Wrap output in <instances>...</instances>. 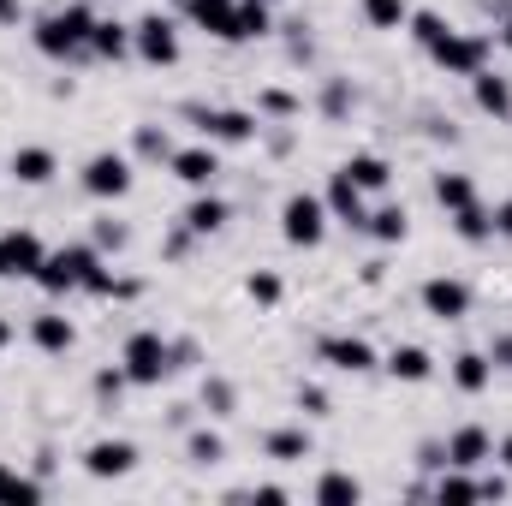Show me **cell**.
<instances>
[{
	"label": "cell",
	"instance_id": "c3c4849f",
	"mask_svg": "<svg viewBox=\"0 0 512 506\" xmlns=\"http://www.w3.org/2000/svg\"><path fill=\"white\" fill-rule=\"evenodd\" d=\"M495 459H501V465H507V471H512V435H507V441H501V447H495Z\"/></svg>",
	"mask_w": 512,
	"mask_h": 506
},
{
	"label": "cell",
	"instance_id": "e575fe53",
	"mask_svg": "<svg viewBox=\"0 0 512 506\" xmlns=\"http://www.w3.org/2000/svg\"><path fill=\"white\" fill-rule=\"evenodd\" d=\"M137 155H143V161H167V155H173L167 126H137Z\"/></svg>",
	"mask_w": 512,
	"mask_h": 506
},
{
	"label": "cell",
	"instance_id": "f5cc1de1",
	"mask_svg": "<svg viewBox=\"0 0 512 506\" xmlns=\"http://www.w3.org/2000/svg\"><path fill=\"white\" fill-rule=\"evenodd\" d=\"M262 6H280V0H262Z\"/></svg>",
	"mask_w": 512,
	"mask_h": 506
},
{
	"label": "cell",
	"instance_id": "277c9868",
	"mask_svg": "<svg viewBox=\"0 0 512 506\" xmlns=\"http://www.w3.org/2000/svg\"><path fill=\"white\" fill-rule=\"evenodd\" d=\"M120 370L131 376V387H161V376H173V340H161L155 328H137L120 352Z\"/></svg>",
	"mask_w": 512,
	"mask_h": 506
},
{
	"label": "cell",
	"instance_id": "2e32d148",
	"mask_svg": "<svg viewBox=\"0 0 512 506\" xmlns=\"http://www.w3.org/2000/svg\"><path fill=\"white\" fill-rule=\"evenodd\" d=\"M30 340H36V352H48V358H66V352L78 346V328H72V316H60V310H42V316L30 322Z\"/></svg>",
	"mask_w": 512,
	"mask_h": 506
},
{
	"label": "cell",
	"instance_id": "836d02e7",
	"mask_svg": "<svg viewBox=\"0 0 512 506\" xmlns=\"http://www.w3.org/2000/svg\"><path fill=\"white\" fill-rule=\"evenodd\" d=\"M256 114H268V120H292V114H304V102H298L292 90H262V96H256Z\"/></svg>",
	"mask_w": 512,
	"mask_h": 506
},
{
	"label": "cell",
	"instance_id": "74e56055",
	"mask_svg": "<svg viewBox=\"0 0 512 506\" xmlns=\"http://www.w3.org/2000/svg\"><path fill=\"white\" fill-rule=\"evenodd\" d=\"M245 292H251V304H280V274H268V268H256L251 280H245Z\"/></svg>",
	"mask_w": 512,
	"mask_h": 506
},
{
	"label": "cell",
	"instance_id": "ee69618b",
	"mask_svg": "<svg viewBox=\"0 0 512 506\" xmlns=\"http://www.w3.org/2000/svg\"><path fill=\"white\" fill-rule=\"evenodd\" d=\"M489 364H495V370H512V334H501V340L489 346Z\"/></svg>",
	"mask_w": 512,
	"mask_h": 506
},
{
	"label": "cell",
	"instance_id": "83f0119b",
	"mask_svg": "<svg viewBox=\"0 0 512 506\" xmlns=\"http://www.w3.org/2000/svg\"><path fill=\"white\" fill-rule=\"evenodd\" d=\"M268 30H274V6L239 0V12H233V42H256V36H268Z\"/></svg>",
	"mask_w": 512,
	"mask_h": 506
},
{
	"label": "cell",
	"instance_id": "f546056e",
	"mask_svg": "<svg viewBox=\"0 0 512 506\" xmlns=\"http://www.w3.org/2000/svg\"><path fill=\"white\" fill-rule=\"evenodd\" d=\"M435 203L453 215V209H465V203H477V185H471V173H435Z\"/></svg>",
	"mask_w": 512,
	"mask_h": 506
},
{
	"label": "cell",
	"instance_id": "8d00e7d4",
	"mask_svg": "<svg viewBox=\"0 0 512 506\" xmlns=\"http://www.w3.org/2000/svg\"><path fill=\"white\" fill-rule=\"evenodd\" d=\"M203 405L215 411V417H227L233 405H239V393H233V381H221V376H209L203 381Z\"/></svg>",
	"mask_w": 512,
	"mask_h": 506
},
{
	"label": "cell",
	"instance_id": "60d3db41",
	"mask_svg": "<svg viewBox=\"0 0 512 506\" xmlns=\"http://www.w3.org/2000/svg\"><path fill=\"white\" fill-rule=\"evenodd\" d=\"M126 227H120V221H114V215H108V221H96V251H126Z\"/></svg>",
	"mask_w": 512,
	"mask_h": 506
},
{
	"label": "cell",
	"instance_id": "44dd1931",
	"mask_svg": "<svg viewBox=\"0 0 512 506\" xmlns=\"http://www.w3.org/2000/svg\"><path fill=\"white\" fill-rule=\"evenodd\" d=\"M340 173H346V179H352V185H358L364 197H370V191H387V185H393V167H387L382 155H370V149H358V155H352V161H346Z\"/></svg>",
	"mask_w": 512,
	"mask_h": 506
},
{
	"label": "cell",
	"instance_id": "4dcf8cb0",
	"mask_svg": "<svg viewBox=\"0 0 512 506\" xmlns=\"http://www.w3.org/2000/svg\"><path fill=\"white\" fill-rule=\"evenodd\" d=\"M435 501H483V483L471 477V471H459V465H447V477L429 489Z\"/></svg>",
	"mask_w": 512,
	"mask_h": 506
},
{
	"label": "cell",
	"instance_id": "b9f144b4",
	"mask_svg": "<svg viewBox=\"0 0 512 506\" xmlns=\"http://www.w3.org/2000/svg\"><path fill=\"white\" fill-rule=\"evenodd\" d=\"M126 387H131L126 370H102V376H96V399H102V405H114V399H120Z\"/></svg>",
	"mask_w": 512,
	"mask_h": 506
},
{
	"label": "cell",
	"instance_id": "4316f807",
	"mask_svg": "<svg viewBox=\"0 0 512 506\" xmlns=\"http://www.w3.org/2000/svg\"><path fill=\"white\" fill-rule=\"evenodd\" d=\"M453 233H459L465 245H489V239H495V215H489L483 203H465V209H453Z\"/></svg>",
	"mask_w": 512,
	"mask_h": 506
},
{
	"label": "cell",
	"instance_id": "f35d334b",
	"mask_svg": "<svg viewBox=\"0 0 512 506\" xmlns=\"http://www.w3.org/2000/svg\"><path fill=\"white\" fill-rule=\"evenodd\" d=\"M441 30H447V18H441V12H411V36H417V48H429Z\"/></svg>",
	"mask_w": 512,
	"mask_h": 506
},
{
	"label": "cell",
	"instance_id": "ab89813d",
	"mask_svg": "<svg viewBox=\"0 0 512 506\" xmlns=\"http://www.w3.org/2000/svg\"><path fill=\"white\" fill-rule=\"evenodd\" d=\"M352 102H358V96H352V90H346L340 78H334V84L322 90V114H328V120H346V108H352Z\"/></svg>",
	"mask_w": 512,
	"mask_h": 506
},
{
	"label": "cell",
	"instance_id": "d6986e66",
	"mask_svg": "<svg viewBox=\"0 0 512 506\" xmlns=\"http://www.w3.org/2000/svg\"><path fill=\"white\" fill-rule=\"evenodd\" d=\"M54 149H42V143H24V149H12V179L18 185H48L54 179Z\"/></svg>",
	"mask_w": 512,
	"mask_h": 506
},
{
	"label": "cell",
	"instance_id": "d4e9b609",
	"mask_svg": "<svg viewBox=\"0 0 512 506\" xmlns=\"http://www.w3.org/2000/svg\"><path fill=\"white\" fill-rule=\"evenodd\" d=\"M489 381H495L489 352H459V358H453V387H459V393H483Z\"/></svg>",
	"mask_w": 512,
	"mask_h": 506
},
{
	"label": "cell",
	"instance_id": "6da1fadb",
	"mask_svg": "<svg viewBox=\"0 0 512 506\" xmlns=\"http://www.w3.org/2000/svg\"><path fill=\"white\" fill-rule=\"evenodd\" d=\"M90 30H96L90 6H60V12H42L30 36H36V48L48 60H84L90 54Z\"/></svg>",
	"mask_w": 512,
	"mask_h": 506
},
{
	"label": "cell",
	"instance_id": "1f68e13d",
	"mask_svg": "<svg viewBox=\"0 0 512 506\" xmlns=\"http://www.w3.org/2000/svg\"><path fill=\"white\" fill-rule=\"evenodd\" d=\"M364 18H370V30H399V24H411V6L405 0H364Z\"/></svg>",
	"mask_w": 512,
	"mask_h": 506
},
{
	"label": "cell",
	"instance_id": "8992f818",
	"mask_svg": "<svg viewBox=\"0 0 512 506\" xmlns=\"http://www.w3.org/2000/svg\"><path fill=\"white\" fill-rule=\"evenodd\" d=\"M78 185H84L96 203H120V197L131 191V155H120V149H96V155L84 161Z\"/></svg>",
	"mask_w": 512,
	"mask_h": 506
},
{
	"label": "cell",
	"instance_id": "e0dca14e",
	"mask_svg": "<svg viewBox=\"0 0 512 506\" xmlns=\"http://www.w3.org/2000/svg\"><path fill=\"white\" fill-rule=\"evenodd\" d=\"M179 6H185V18H191L197 30L233 42V12H239V0H179Z\"/></svg>",
	"mask_w": 512,
	"mask_h": 506
},
{
	"label": "cell",
	"instance_id": "7402d4cb",
	"mask_svg": "<svg viewBox=\"0 0 512 506\" xmlns=\"http://www.w3.org/2000/svg\"><path fill=\"white\" fill-rule=\"evenodd\" d=\"M90 54H96V60H126L131 54V24H120V18H96Z\"/></svg>",
	"mask_w": 512,
	"mask_h": 506
},
{
	"label": "cell",
	"instance_id": "d6a6232c",
	"mask_svg": "<svg viewBox=\"0 0 512 506\" xmlns=\"http://www.w3.org/2000/svg\"><path fill=\"white\" fill-rule=\"evenodd\" d=\"M185 459H191V465H221V459H227V441H221L215 429H197V435L185 441Z\"/></svg>",
	"mask_w": 512,
	"mask_h": 506
},
{
	"label": "cell",
	"instance_id": "8fae6325",
	"mask_svg": "<svg viewBox=\"0 0 512 506\" xmlns=\"http://www.w3.org/2000/svg\"><path fill=\"white\" fill-rule=\"evenodd\" d=\"M316 358H322L328 370H340V376H370V370H376V346L358 340V334H328V340L316 346Z\"/></svg>",
	"mask_w": 512,
	"mask_h": 506
},
{
	"label": "cell",
	"instance_id": "9c48e42d",
	"mask_svg": "<svg viewBox=\"0 0 512 506\" xmlns=\"http://www.w3.org/2000/svg\"><path fill=\"white\" fill-rule=\"evenodd\" d=\"M191 114V126L203 131V143H251L256 131V114H245V108H185Z\"/></svg>",
	"mask_w": 512,
	"mask_h": 506
},
{
	"label": "cell",
	"instance_id": "30bf717a",
	"mask_svg": "<svg viewBox=\"0 0 512 506\" xmlns=\"http://www.w3.org/2000/svg\"><path fill=\"white\" fill-rule=\"evenodd\" d=\"M417 304H423L435 322H465V316H471V286L453 280V274H435V280L417 286Z\"/></svg>",
	"mask_w": 512,
	"mask_h": 506
},
{
	"label": "cell",
	"instance_id": "ffe728a7",
	"mask_svg": "<svg viewBox=\"0 0 512 506\" xmlns=\"http://www.w3.org/2000/svg\"><path fill=\"white\" fill-rule=\"evenodd\" d=\"M262 453H268V459H280V465H298V459H310V429H304V423L268 429V435H262Z\"/></svg>",
	"mask_w": 512,
	"mask_h": 506
},
{
	"label": "cell",
	"instance_id": "7bdbcfd3",
	"mask_svg": "<svg viewBox=\"0 0 512 506\" xmlns=\"http://www.w3.org/2000/svg\"><path fill=\"white\" fill-rule=\"evenodd\" d=\"M298 411H310V417H328V393H322V387H298Z\"/></svg>",
	"mask_w": 512,
	"mask_h": 506
},
{
	"label": "cell",
	"instance_id": "bcb514c9",
	"mask_svg": "<svg viewBox=\"0 0 512 506\" xmlns=\"http://www.w3.org/2000/svg\"><path fill=\"white\" fill-rule=\"evenodd\" d=\"M477 483H483V501H501L507 495V477H477Z\"/></svg>",
	"mask_w": 512,
	"mask_h": 506
},
{
	"label": "cell",
	"instance_id": "816d5d0a",
	"mask_svg": "<svg viewBox=\"0 0 512 506\" xmlns=\"http://www.w3.org/2000/svg\"><path fill=\"white\" fill-rule=\"evenodd\" d=\"M501 42H507V54H512V18H501Z\"/></svg>",
	"mask_w": 512,
	"mask_h": 506
},
{
	"label": "cell",
	"instance_id": "d590c367",
	"mask_svg": "<svg viewBox=\"0 0 512 506\" xmlns=\"http://www.w3.org/2000/svg\"><path fill=\"white\" fill-rule=\"evenodd\" d=\"M0 501H42V483H30V477L0 465Z\"/></svg>",
	"mask_w": 512,
	"mask_h": 506
},
{
	"label": "cell",
	"instance_id": "484cf974",
	"mask_svg": "<svg viewBox=\"0 0 512 506\" xmlns=\"http://www.w3.org/2000/svg\"><path fill=\"white\" fill-rule=\"evenodd\" d=\"M316 501L322 506H352V501H364V483H358L352 471H322V477H316Z\"/></svg>",
	"mask_w": 512,
	"mask_h": 506
},
{
	"label": "cell",
	"instance_id": "f907efd6",
	"mask_svg": "<svg viewBox=\"0 0 512 506\" xmlns=\"http://www.w3.org/2000/svg\"><path fill=\"white\" fill-rule=\"evenodd\" d=\"M6 346H12V322L0 316V352H6Z\"/></svg>",
	"mask_w": 512,
	"mask_h": 506
},
{
	"label": "cell",
	"instance_id": "cb8c5ba5",
	"mask_svg": "<svg viewBox=\"0 0 512 506\" xmlns=\"http://www.w3.org/2000/svg\"><path fill=\"white\" fill-rule=\"evenodd\" d=\"M387 376L393 381H429L435 376V358H429L423 346H393V352H387Z\"/></svg>",
	"mask_w": 512,
	"mask_h": 506
},
{
	"label": "cell",
	"instance_id": "52a82bcc",
	"mask_svg": "<svg viewBox=\"0 0 512 506\" xmlns=\"http://www.w3.org/2000/svg\"><path fill=\"white\" fill-rule=\"evenodd\" d=\"M131 54L149 60V66H173V60H179V30H173V18H167V12H143V18L131 24Z\"/></svg>",
	"mask_w": 512,
	"mask_h": 506
},
{
	"label": "cell",
	"instance_id": "4fadbf2b",
	"mask_svg": "<svg viewBox=\"0 0 512 506\" xmlns=\"http://www.w3.org/2000/svg\"><path fill=\"white\" fill-rule=\"evenodd\" d=\"M84 471H90L96 483L131 477V471H137V447H131V441H114V435H108V441H90V447H84Z\"/></svg>",
	"mask_w": 512,
	"mask_h": 506
},
{
	"label": "cell",
	"instance_id": "ac0fdd59",
	"mask_svg": "<svg viewBox=\"0 0 512 506\" xmlns=\"http://www.w3.org/2000/svg\"><path fill=\"white\" fill-rule=\"evenodd\" d=\"M179 227H185L191 239H209V233H221V227H227V203H221V197H209V191H197V197H191V209L179 215Z\"/></svg>",
	"mask_w": 512,
	"mask_h": 506
},
{
	"label": "cell",
	"instance_id": "3957f363",
	"mask_svg": "<svg viewBox=\"0 0 512 506\" xmlns=\"http://www.w3.org/2000/svg\"><path fill=\"white\" fill-rule=\"evenodd\" d=\"M423 54H429L447 78H477V72L489 66V36H477V30H453V24H447Z\"/></svg>",
	"mask_w": 512,
	"mask_h": 506
},
{
	"label": "cell",
	"instance_id": "681fc988",
	"mask_svg": "<svg viewBox=\"0 0 512 506\" xmlns=\"http://www.w3.org/2000/svg\"><path fill=\"white\" fill-rule=\"evenodd\" d=\"M18 18V0H0V24H12Z\"/></svg>",
	"mask_w": 512,
	"mask_h": 506
},
{
	"label": "cell",
	"instance_id": "f6af8a7d",
	"mask_svg": "<svg viewBox=\"0 0 512 506\" xmlns=\"http://www.w3.org/2000/svg\"><path fill=\"white\" fill-rule=\"evenodd\" d=\"M495 239H507V245H512V197L495 209Z\"/></svg>",
	"mask_w": 512,
	"mask_h": 506
},
{
	"label": "cell",
	"instance_id": "7dc6e473",
	"mask_svg": "<svg viewBox=\"0 0 512 506\" xmlns=\"http://www.w3.org/2000/svg\"><path fill=\"white\" fill-rule=\"evenodd\" d=\"M483 12H495V18H512V0H483Z\"/></svg>",
	"mask_w": 512,
	"mask_h": 506
},
{
	"label": "cell",
	"instance_id": "5b68a950",
	"mask_svg": "<svg viewBox=\"0 0 512 506\" xmlns=\"http://www.w3.org/2000/svg\"><path fill=\"white\" fill-rule=\"evenodd\" d=\"M280 239H286L292 251H316V245L328 239V203L310 197V191H292V197L280 203Z\"/></svg>",
	"mask_w": 512,
	"mask_h": 506
},
{
	"label": "cell",
	"instance_id": "7a4b0ae2",
	"mask_svg": "<svg viewBox=\"0 0 512 506\" xmlns=\"http://www.w3.org/2000/svg\"><path fill=\"white\" fill-rule=\"evenodd\" d=\"M96 274H102V251H96V245H60V251L42 256L36 286H42L48 298H66V292H90Z\"/></svg>",
	"mask_w": 512,
	"mask_h": 506
},
{
	"label": "cell",
	"instance_id": "603a6c76",
	"mask_svg": "<svg viewBox=\"0 0 512 506\" xmlns=\"http://www.w3.org/2000/svg\"><path fill=\"white\" fill-rule=\"evenodd\" d=\"M471 90H477V108H483V114H495V120H512V84H507V78H495V72L483 66V72L471 78Z\"/></svg>",
	"mask_w": 512,
	"mask_h": 506
},
{
	"label": "cell",
	"instance_id": "7c38bea8",
	"mask_svg": "<svg viewBox=\"0 0 512 506\" xmlns=\"http://www.w3.org/2000/svg\"><path fill=\"white\" fill-rule=\"evenodd\" d=\"M167 173L179 185H191V191H209L215 173H221V155H215V143H191V149H173L167 155Z\"/></svg>",
	"mask_w": 512,
	"mask_h": 506
},
{
	"label": "cell",
	"instance_id": "9a60e30c",
	"mask_svg": "<svg viewBox=\"0 0 512 506\" xmlns=\"http://www.w3.org/2000/svg\"><path fill=\"white\" fill-rule=\"evenodd\" d=\"M322 203H328V215H334V221H346L352 233H364L370 209H364V191H358L346 173H334V179H328V197H322Z\"/></svg>",
	"mask_w": 512,
	"mask_h": 506
},
{
	"label": "cell",
	"instance_id": "f1b7e54d",
	"mask_svg": "<svg viewBox=\"0 0 512 506\" xmlns=\"http://www.w3.org/2000/svg\"><path fill=\"white\" fill-rule=\"evenodd\" d=\"M364 233H370L376 245H399V239L411 233V215H405L399 203H387V209H376V215L364 221Z\"/></svg>",
	"mask_w": 512,
	"mask_h": 506
},
{
	"label": "cell",
	"instance_id": "ba28073f",
	"mask_svg": "<svg viewBox=\"0 0 512 506\" xmlns=\"http://www.w3.org/2000/svg\"><path fill=\"white\" fill-rule=\"evenodd\" d=\"M42 256H48V245L30 227H6L0 233V280H36Z\"/></svg>",
	"mask_w": 512,
	"mask_h": 506
},
{
	"label": "cell",
	"instance_id": "5bb4252c",
	"mask_svg": "<svg viewBox=\"0 0 512 506\" xmlns=\"http://www.w3.org/2000/svg\"><path fill=\"white\" fill-rule=\"evenodd\" d=\"M489 459H495V441H489V429H483V423H465V429H453V435H447V465L477 471V465H489Z\"/></svg>",
	"mask_w": 512,
	"mask_h": 506
}]
</instances>
